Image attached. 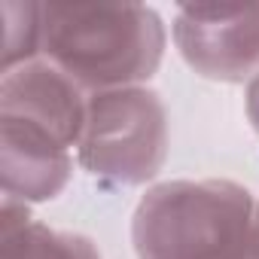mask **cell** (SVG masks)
Here are the masks:
<instances>
[{"mask_svg": "<svg viewBox=\"0 0 259 259\" xmlns=\"http://www.w3.org/2000/svg\"><path fill=\"white\" fill-rule=\"evenodd\" d=\"M168 46L162 16L144 4H43V58L85 95L147 85Z\"/></svg>", "mask_w": 259, "mask_h": 259, "instance_id": "cell-1", "label": "cell"}, {"mask_svg": "<svg viewBox=\"0 0 259 259\" xmlns=\"http://www.w3.org/2000/svg\"><path fill=\"white\" fill-rule=\"evenodd\" d=\"M256 198L235 180H165L132 217L138 259H250Z\"/></svg>", "mask_w": 259, "mask_h": 259, "instance_id": "cell-2", "label": "cell"}, {"mask_svg": "<svg viewBox=\"0 0 259 259\" xmlns=\"http://www.w3.org/2000/svg\"><path fill=\"white\" fill-rule=\"evenodd\" d=\"M168 159V110L156 89L132 85L89 95L76 165L110 186H147Z\"/></svg>", "mask_w": 259, "mask_h": 259, "instance_id": "cell-3", "label": "cell"}, {"mask_svg": "<svg viewBox=\"0 0 259 259\" xmlns=\"http://www.w3.org/2000/svg\"><path fill=\"white\" fill-rule=\"evenodd\" d=\"M171 34L204 79L247 85L259 76V4H180Z\"/></svg>", "mask_w": 259, "mask_h": 259, "instance_id": "cell-4", "label": "cell"}, {"mask_svg": "<svg viewBox=\"0 0 259 259\" xmlns=\"http://www.w3.org/2000/svg\"><path fill=\"white\" fill-rule=\"evenodd\" d=\"M89 95L43 55L0 76V116H16L52 132L73 153L85 128Z\"/></svg>", "mask_w": 259, "mask_h": 259, "instance_id": "cell-5", "label": "cell"}, {"mask_svg": "<svg viewBox=\"0 0 259 259\" xmlns=\"http://www.w3.org/2000/svg\"><path fill=\"white\" fill-rule=\"evenodd\" d=\"M73 156L76 153L46 128L16 116H0L4 198L22 204L52 201L64 192L73 174Z\"/></svg>", "mask_w": 259, "mask_h": 259, "instance_id": "cell-6", "label": "cell"}, {"mask_svg": "<svg viewBox=\"0 0 259 259\" xmlns=\"http://www.w3.org/2000/svg\"><path fill=\"white\" fill-rule=\"evenodd\" d=\"M0 259H101V253L95 241L79 232H61L31 220L0 235Z\"/></svg>", "mask_w": 259, "mask_h": 259, "instance_id": "cell-7", "label": "cell"}, {"mask_svg": "<svg viewBox=\"0 0 259 259\" xmlns=\"http://www.w3.org/2000/svg\"><path fill=\"white\" fill-rule=\"evenodd\" d=\"M4 73L16 70L43 52V4H16L4 7Z\"/></svg>", "mask_w": 259, "mask_h": 259, "instance_id": "cell-8", "label": "cell"}, {"mask_svg": "<svg viewBox=\"0 0 259 259\" xmlns=\"http://www.w3.org/2000/svg\"><path fill=\"white\" fill-rule=\"evenodd\" d=\"M244 110H247V119L253 125V132L259 135V76H253L244 85Z\"/></svg>", "mask_w": 259, "mask_h": 259, "instance_id": "cell-9", "label": "cell"}, {"mask_svg": "<svg viewBox=\"0 0 259 259\" xmlns=\"http://www.w3.org/2000/svg\"><path fill=\"white\" fill-rule=\"evenodd\" d=\"M250 259H259V201L253 213V235H250Z\"/></svg>", "mask_w": 259, "mask_h": 259, "instance_id": "cell-10", "label": "cell"}]
</instances>
